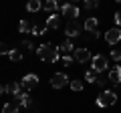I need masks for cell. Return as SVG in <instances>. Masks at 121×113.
I'll use <instances>...</instances> for the list:
<instances>
[{
	"label": "cell",
	"mask_w": 121,
	"mask_h": 113,
	"mask_svg": "<svg viewBox=\"0 0 121 113\" xmlns=\"http://www.w3.org/2000/svg\"><path fill=\"white\" fill-rule=\"evenodd\" d=\"M59 51H60V48H56L52 43H44V44H40V47L36 48V55H39L40 61L56 63V61L60 59V56H59Z\"/></svg>",
	"instance_id": "cell-1"
},
{
	"label": "cell",
	"mask_w": 121,
	"mask_h": 113,
	"mask_svg": "<svg viewBox=\"0 0 121 113\" xmlns=\"http://www.w3.org/2000/svg\"><path fill=\"white\" fill-rule=\"evenodd\" d=\"M117 103V93L111 91V89H105L101 91V95L97 97V105L99 107H111V105Z\"/></svg>",
	"instance_id": "cell-2"
},
{
	"label": "cell",
	"mask_w": 121,
	"mask_h": 113,
	"mask_svg": "<svg viewBox=\"0 0 121 113\" xmlns=\"http://www.w3.org/2000/svg\"><path fill=\"white\" fill-rule=\"evenodd\" d=\"M60 10H63V16H67L69 20H77L79 18V6L73 4V2H65Z\"/></svg>",
	"instance_id": "cell-3"
},
{
	"label": "cell",
	"mask_w": 121,
	"mask_h": 113,
	"mask_svg": "<svg viewBox=\"0 0 121 113\" xmlns=\"http://www.w3.org/2000/svg\"><path fill=\"white\" fill-rule=\"evenodd\" d=\"M91 63H93V71H95V73L107 71V59H105L103 55H95L93 59H91Z\"/></svg>",
	"instance_id": "cell-4"
},
{
	"label": "cell",
	"mask_w": 121,
	"mask_h": 113,
	"mask_svg": "<svg viewBox=\"0 0 121 113\" xmlns=\"http://www.w3.org/2000/svg\"><path fill=\"white\" fill-rule=\"evenodd\" d=\"M105 40H107V44H117L121 40V28H119V26L109 28V30L105 32Z\"/></svg>",
	"instance_id": "cell-5"
},
{
	"label": "cell",
	"mask_w": 121,
	"mask_h": 113,
	"mask_svg": "<svg viewBox=\"0 0 121 113\" xmlns=\"http://www.w3.org/2000/svg\"><path fill=\"white\" fill-rule=\"evenodd\" d=\"M67 83H69V77H67L65 73H55V75H52V79H51L52 89H63Z\"/></svg>",
	"instance_id": "cell-6"
},
{
	"label": "cell",
	"mask_w": 121,
	"mask_h": 113,
	"mask_svg": "<svg viewBox=\"0 0 121 113\" xmlns=\"http://www.w3.org/2000/svg\"><path fill=\"white\" fill-rule=\"evenodd\" d=\"M22 87L26 89V91H30V89H35L36 85H39V77H36L35 73H28V75H24V77H22Z\"/></svg>",
	"instance_id": "cell-7"
},
{
	"label": "cell",
	"mask_w": 121,
	"mask_h": 113,
	"mask_svg": "<svg viewBox=\"0 0 121 113\" xmlns=\"http://www.w3.org/2000/svg\"><path fill=\"white\" fill-rule=\"evenodd\" d=\"M73 56H75V61H77V63H87V61H91L89 48H75Z\"/></svg>",
	"instance_id": "cell-8"
},
{
	"label": "cell",
	"mask_w": 121,
	"mask_h": 113,
	"mask_svg": "<svg viewBox=\"0 0 121 113\" xmlns=\"http://www.w3.org/2000/svg\"><path fill=\"white\" fill-rule=\"evenodd\" d=\"M79 30H81V28H79V22H77V20H71L69 24L65 26V32H67V36H69V39L79 36Z\"/></svg>",
	"instance_id": "cell-9"
},
{
	"label": "cell",
	"mask_w": 121,
	"mask_h": 113,
	"mask_svg": "<svg viewBox=\"0 0 121 113\" xmlns=\"http://www.w3.org/2000/svg\"><path fill=\"white\" fill-rule=\"evenodd\" d=\"M109 81H111L113 85H119L121 83V67L119 65H115L111 71H109Z\"/></svg>",
	"instance_id": "cell-10"
},
{
	"label": "cell",
	"mask_w": 121,
	"mask_h": 113,
	"mask_svg": "<svg viewBox=\"0 0 121 113\" xmlns=\"http://www.w3.org/2000/svg\"><path fill=\"white\" fill-rule=\"evenodd\" d=\"M60 26V16L59 14H51V16L47 18V28L48 30H55V28H59Z\"/></svg>",
	"instance_id": "cell-11"
},
{
	"label": "cell",
	"mask_w": 121,
	"mask_h": 113,
	"mask_svg": "<svg viewBox=\"0 0 121 113\" xmlns=\"http://www.w3.org/2000/svg\"><path fill=\"white\" fill-rule=\"evenodd\" d=\"M14 103H18L20 107H28L30 105V95L28 93H20V95L14 97Z\"/></svg>",
	"instance_id": "cell-12"
},
{
	"label": "cell",
	"mask_w": 121,
	"mask_h": 113,
	"mask_svg": "<svg viewBox=\"0 0 121 113\" xmlns=\"http://www.w3.org/2000/svg\"><path fill=\"white\" fill-rule=\"evenodd\" d=\"M97 26H99V20H97L95 16H91V18H87V20H85V28H87V32H95V30H97Z\"/></svg>",
	"instance_id": "cell-13"
},
{
	"label": "cell",
	"mask_w": 121,
	"mask_h": 113,
	"mask_svg": "<svg viewBox=\"0 0 121 113\" xmlns=\"http://www.w3.org/2000/svg\"><path fill=\"white\" fill-rule=\"evenodd\" d=\"M40 8H43V2L40 0H28L26 2V10L28 12H39Z\"/></svg>",
	"instance_id": "cell-14"
},
{
	"label": "cell",
	"mask_w": 121,
	"mask_h": 113,
	"mask_svg": "<svg viewBox=\"0 0 121 113\" xmlns=\"http://www.w3.org/2000/svg\"><path fill=\"white\" fill-rule=\"evenodd\" d=\"M20 89H22V83H12V85H8V93L12 97H16V95H20Z\"/></svg>",
	"instance_id": "cell-15"
},
{
	"label": "cell",
	"mask_w": 121,
	"mask_h": 113,
	"mask_svg": "<svg viewBox=\"0 0 121 113\" xmlns=\"http://www.w3.org/2000/svg\"><path fill=\"white\" fill-rule=\"evenodd\" d=\"M22 51H18V48H12V51L8 52V59L10 61H14V63H18V61H22Z\"/></svg>",
	"instance_id": "cell-16"
},
{
	"label": "cell",
	"mask_w": 121,
	"mask_h": 113,
	"mask_svg": "<svg viewBox=\"0 0 121 113\" xmlns=\"http://www.w3.org/2000/svg\"><path fill=\"white\" fill-rule=\"evenodd\" d=\"M43 6H44V10H48V12H55V10L59 8V2H56V0H44Z\"/></svg>",
	"instance_id": "cell-17"
},
{
	"label": "cell",
	"mask_w": 121,
	"mask_h": 113,
	"mask_svg": "<svg viewBox=\"0 0 121 113\" xmlns=\"http://www.w3.org/2000/svg\"><path fill=\"white\" fill-rule=\"evenodd\" d=\"M18 107H20L18 103H6L2 107V113H18Z\"/></svg>",
	"instance_id": "cell-18"
},
{
	"label": "cell",
	"mask_w": 121,
	"mask_h": 113,
	"mask_svg": "<svg viewBox=\"0 0 121 113\" xmlns=\"http://www.w3.org/2000/svg\"><path fill=\"white\" fill-rule=\"evenodd\" d=\"M60 52H75V47H73V43H71V39H67L65 43L60 44Z\"/></svg>",
	"instance_id": "cell-19"
},
{
	"label": "cell",
	"mask_w": 121,
	"mask_h": 113,
	"mask_svg": "<svg viewBox=\"0 0 121 113\" xmlns=\"http://www.w3.org/2000/svg\"><path fill=\"white\" fill-rule=\"evenodd\" d=\"M69 85H71V89H73L75 93H79V91H83V81H79V79H75V81H71Z\"/></svg>",
	"instance_id": "cell-20"
},
{
	"label": "cell",
	"mask_w": 121,
	"mask_h": 113,
	"mask_svg": "<svg viewBox=\"0 0 121 113\" xmlns=\"http://www.w3.org/2000/svg\"><path fill=\"white\" fill-rule=\"evenodd\" d=\"M83 6H85L87 10H93L99 6V0H83Z\"/></svg>",
	"instance_id": "cell-21"
},
{
	"label": "cell",
	"mask_w": 121,
	"mask_h": 113,
	"mask_svg": "<svg viewBox=\"0 0 121 113\" xmlns=\"http://www.w3.org/2000/svg\"><path fill=\"white\" fill-rule=\"evenodd\" d=\"M97 79H99V77L95 75V71H93V69L85 73V81H89V83H97Z\"/></svg>",
	"instance_id": "cell-22"
},
{
	"label": "cell",
	"mask_w": 121,
	"mask_h": 113,
	"mask_svg": "<svg viewBox=\"0 0 121 113\" xmlns=\"http://www.w3.org/2000/svg\"><path fill=\"white\" fill-rule=\"evenodd\" d=\"M75 63V56H60V65L63 67H71Z\"/></svg>",
	"instance_id": "cell-23"
},
{
	"label": "cell",
	"mask_w": 121,
	"mask_h": 113,
	"mask_svg": "<svg viewBox=\"0 0 121 113\" xmlns=\"http://www.w3.org/2000/svg\"><path fill=\"white\" fill-rule=\"evenodd\" d=\"M30 28H32V26L28 24V20H20V24H18V30L20 32H28Z\"/></svg>",
	"instance_id": "cell-24"
},
{
	"label": "cell",
	"mask_w": 121,
	"mask_h": 113,
	"mask_svg": "<svg viewBox=\"0 0 121 113\" xmlns=\"http://www.w3.org/2000/svg\"><path fill=\"white\" fill-rule=\"evenodd\" d=\"M111 59H113V61H117V63L121 61V48H115V51H111Z\"/></svg>",
	"instance_id": "cell-25"
},
{
	"label": "cell",
	"mask_w": 121,
	"mask_h": 113,
	"mask_svg": "<svg viewBox=\"0 0 121 113\" xmlns=\"http://www.w3.org/2000/svg\"><path fill=\"white\" fill-rule=\"evenodd\" d=\"M0 51H2V55H8V52L12 51V48H10L8 44H6V43H2V48H0Z\"/></svg>",
	"instance_id": "cell-26"
},
{
	"label": "cell",
	"mask_w": 121,
	"mask_h": 113,
	"mask_svg": "<svg viewBox=\"0 0 121 113\" xmlns=\"http://www.w3.org/2000/svg\"><path fill=\"white\" fill-rule=\"evenodd\" d=\"M20 47H22V48H24V51H28V52H30V51H32V44H30V43H26V40H24V43H22V44H20Z\"/></svg>",
	"instance_id": "cell-27"
},
{
	"label": "cell",
	"mask_w": 121,
	"mask_h": 113,
	"mask_svg": "<svg viewBox=\"0 0 121 113\" xmlns=\"http://www.w3.org/2000/svg\"><path fill=\"white\" fill-rule=\"evenodd\" d=\"M115 22L117 26H121V12H115Z\"/></svg>",
	"instance_id": "cell-28"
},
{
	"label": "cell",
	"mask_w": 121,
	"mask_h": 113,
	"mask_svg": "<svg viewBox=\"0 0 121 113\" xmlns=\"http://www.w3.org/2000/svg\"><path fill=\"white\" fill-rule=\"evenodd\" d=\"M95 85H105V79H103V77H99V79H97V83H95Z\"/></svg>",
	"instance_id": "cell-29"
},
{
	"label": "cell",
	"mask_w": 121,
	"mask_h": 113,
	"mask_svg": "<svg viewBox=\"0 0 121 113\" xmlns=\"http://www.w3.org/2000/svg\"><path fill=\"white\" fill-rule=\"evenodd\" d=\"M115 2H121V0H115Z\"/></svg>",
	"instance_id": "cell-30"
},
{
	"label": "cell",
	"mask_w": 121,
	"mask_h": 113,
	"mask_svg": "<svg viewBox=\"0 0 121 113\" xmlns=\"http://www.w3.org/2000/svg\"><path fill=\"white\" fill-rule=\"evenodd\" d=\"M73 2H79V0H73Z\"/></svg>",
	"instance_id": "cell-31"
}]
</instances>
